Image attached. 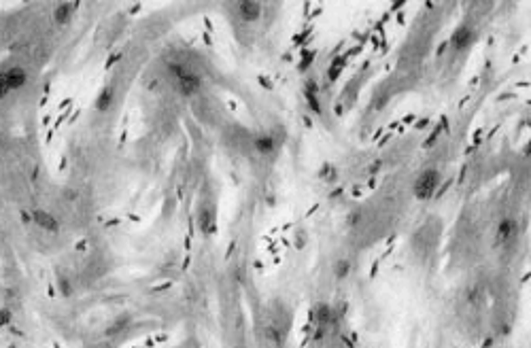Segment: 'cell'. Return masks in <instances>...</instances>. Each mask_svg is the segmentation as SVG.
I'll list each match as a JSON object with an SVG mask.
<instances>
[{
    "label": "cell",
    "instance_id": "cell-1",
    "mask_svg": "<svg viewBox=\"0 0 531 348\" xmlns=\"http://www.w3.org/2000/svg\"><path fill=\"white\" fill-rule=\"evenodd\" d=\"M440 185V172L436 168H429L419 174L417 183H414V196L417 200H429L434 198V193Z\"/></svg>",
    "mask_w": 531,
    "mask_h": 348
},
{
    "label": "cell",
    "instance_id": "cell-2",
    "mask_svg": "<svg viewBox=\"0 0 531 348\" xmlns=\"http://www.w3.org/2000/svg\"><path fill=\"white\" fill-rule=\"evenodd\" d=\"M172 70H174V74H176V81H179L181 92H183L185 96L193 94V92H196V89L200 87V76H198V74H193V72L181 68V66H172Z\"/></svg>",
    "mask_w": 531,
    "mask_h": 348
},
{
    "label": "cell",
    "instance_id": "cell-3",
    "mask_svg": "<svg viewBox=\"0 0 531 348\" xmlns=\"http://www.w3.org/2000/svg\"><path fill=\"white\" fill-rule=\"evenodd\" d=\"M472 41H474V32L468 28V25H461V28L455 30V34H452L450 45H452V49L461 51V49H465V47H470Z\"/></svg>",
    "mask_w": 531,
    "mask_h": 348
},
{
    "label": "cell",
    "instance_id": "cell-4",
    "mask_svg": "<svg viewBox=\"0 0 531 348\" xmlns=\"http://www.w3.org/2000/svg\"><path fill=\"white\" fill-rule=\"evenodd\" d=\"M32 219H34V223L41 227V229H45V231H58V229H60L58 219L51 217V215L45 212V210H34V212H32Z\"/></svg>",
    "mask_w": 531,
    "mask_h": 348
},
{
    "label": "cell",
    "instance_id": "cell-5",
    "mask_svg": "<svg viewBox=\"0 0 531 348\" xmlns=\"http://www.w3.org/2000/svg\"><path fill=\"white\" fill-rule=\"evenodd\" d=\"M238 13L244 21H257L262 15V5L260 3H251V0H244L238 5Z\"/></svg>",
    "mask_w": 531,
    "mask_h": 348
},
{
    "label": "cell",
    "instance_id": "cell-6",
    "mask_svg": "<svg viewBox=\"0 0 531 348\" xmlns=\"http://www.w3.org/2000/svg\"><path fill=\"white\" fill-rule=\"evenodd\" d=\"M317 92H319V87H317V83H315V81H308V83H306V89H304V96H306V102H308V106H310V111H313L315 115H321L323 111H321V104H319V100H317Z\"/></svg>",
    "mask_w": 531,
    "mask_h": 348
},
{
    "label": "cell",
    "instance_id": "cell-7",
    "mask_svg": "<svg viewBox=\"0 0 531 348\" xmlns=\"http://www.w3.org/2000/svg\"><path fill=\"white\" fill-rule=\"evenodd\" d=\"M5 81L9 85V89H19L26 83V72L23 68H11L5 72Z\"/></svg>",
    "mask_w": 531,
    "mask_h": 348
},
{
    "label": "cell",
    "instance_id": "cell-8",
    "mask_svg": "<svg viewBox=\"0 0 531 348\" xmlns=\"http://www.w3.org/2000/svg\"><path fill=\"white\" fill-rule=\"evenodd\" d=\"M74 3H62V5H58L56 7V11H54V19H56V23H68V19L72 17V13H74Z\"/></svg>",
    "mask_w": 531,
    "mask_h": 348
},
{
    "label": "cell",
    "instance_id": "cell-9",
    "mask_svg": "<svg viewBox=\"0 0 531 348\" xmlns=\"http://www.w3.org/2000/svg\"><path fill=\"white\" fill-rule=\"evenodd\" d=\"M514 236H516V221H512V219H503L497 227V238L499 240H510Z\"/></svg>",
    "mask_w": 531,
    "mask_h": 348
},
{
    "label": "cell",
    "instance_id": "cell-10",
    "mask_svg": "<svg viewBox=\"0 0 531 348\" xmlns=\"http://www.w3.org/2000/svg\"><path fill=\"white\" fill-rule=\"evenodd\" d=\"M111 102H113V89L107 87V89H102V92H100V96L96 100V109L98 111H109Z\"/></svg>",
    "mask_w": 531,
    "mask_h": 348
},
{
    "label": "cell",
    "instance_id": "cell-11",
    "mask_svg": "<svg viewBox=\"0 0 531 348\" xmlns=\"http://www.w3.org/2000/svg\"><path fill=\"white\" fill-rule=\"evenodd\" d=\"M274 145L276 143H274V138H272V136H260L255 140V149L260 153H272V151H274Z\"/></svg>",
    "mask_w": 531,
    "mask_h": 348
},
{
    "label": "cell",
    "instance_id": "cell-12",
    "mask_svg": "<svg viewBox=\"0 0 531 348\" xmlns=\"http://www.w3.org/2000/svg\"><path fill=\"white\" fill-rule=\"evenodd\" d=\"M348 272H351V263H348L346 259H340V261H336V265H334V274H336V278H340V280H344V278L348 276Z\"/></svg>",
    "mask_w": 531,
    "mask_h": 348
},
{
    "label": "cell",
    "instance_id": "cell-13",
    "mask_svg": "<svg viewBox=\"0 0 531 348\" xmlns=\"http://www.w3.org/2000/svg\"><path fill=\"white\" fill-rule=\"evenodd\" d=\"M317 320L321 325H325V323H330V320H332V310H330L327 304H321L317 308Z\"/></svg>",
    "mask_w": 531,
    "mask_h": 348
},
{
    "label": "cell",
    "instance_id": "cell-14",
    "mask_svg": "<svg viewBox=\"0 0 531 348\" xmlns=\"http://www.w3.org/2000/svg\"><path fill=\"white\" fill-rule=\"evenodd\" d=\"M266 338L274 344V346H281L283 344V338H281V333H279V329L276 327H268L266 329Z\"/></svg>",
    "mask_w": 531,
    "mask_h": 348
},
{
    "label": "cell",
    "instance_id": "cell-15",
    "mask_svg": "<svg viewBox=\"0 0 531 348\" xmlns=\"http://www.w3.org/2000/svg\"><path fill=\"white\" fill-rule=\"evenodd\" d=\"M321 178H325V180H334V178H336V170L332 168L330 164H325V166L321 168Z\"/></svg>",
    "mask_w": 531,
    "mask_h": 348
},
{
    "label": "cell",
    "instance_id": "cell-16",
    "mask_svg": "<svg viewBox=\"0 0 531 348\" xmlns=\"http://www.w3.org/2000/svg\"><path fill=\"white\" fill-rule=\"evenodd\" d=\"M440 130H442V121H440V125H438V127H436V130H434V134H432V136H429V138H427V143H425V147H432V145H434V140H436V138H438V134H440Z\"/></svg>",
    "mask_w": 531,
    "mask_h": 348
},
{
    "label": "cell",
    "instance_id": "cell-17",
    "mask_svg": "<svg viewBox=\"0 0 531 348\" xmlns=\"http://www.w3.org/2000/svg\"><path fill=\"white\" fill-rule=\"evenodd\" d=\"M7 92H9V85H7V81H5V74H0V98H5Z\"/></svg>",
    "mask_w": 531,
    "mask_h": 348
},
{
    "label": "cell",
    "instance_id": "cell-18",
    "mask_svg": "<svg viewBox=\"0 0 531 348\" xmlns=\"http://www.w3.org/2000/svg\"><path fill=\"white\" fill-rule=\"evenodd\" d=\"M9 320H11V312H9V310H3V312H0V327L7 325Z\"/></svg>",
    "mask_w": 531,
    "mask_h": 348
},
{
    "label": "cell",
    "instance_id": "cell-19",
    "mask_svg": "<svg viewBox=\"0 0 531 348\" xmlns=\"http://www.w3.org/2000/svg\"><path fill=\"white\" fill-rule=\"evenodd\" d=\"M310 58H315V51H310V53H308V56H304V62H302V66H300V68H306V66H308V64H310V62H313V60H310Z\"/></svg>",
    "mask_w": 531,
    "mask_h": 348
},
{
    "label": "cell",
    "instance_id": "cell-20",
    "mask_svg": "<svg viewBox=\"0 0 531 348\" xmlns=\"http://www.w3.org/2000/svg\"><path fill=\"white\" fill-rule=\"evenodd\" d=\"M338 72H340L338 66H332V70H330V79H332V81H334V79H338Z\"/></svg>",
    "mask_w": 531,
    "mask_h": 348
}]
</instances>
